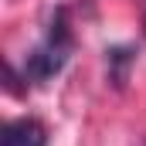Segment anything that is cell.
Returning <instances> with one entry per match:
<instances>
[{"label": "cell", "instance_id": "obj_2", "mask_svg": "<svg viewBox=\"0 0 146 146\" xmlns=\"http://www.w3.org/2000/svg\"><path fill=\"white\" fill-rule=\"evenodd\" d=\"M44 143H48V133L31 115L7 122L3 126V136H0V146H44Z\"/></svg>", "mask_w": 146, "mask_h": 146}, {"label": "cell", "instance_id": "obj_1", "mask_svg": "<svg viewBox=\"0 0 146 146\" xmlns=\"http://www.w3.org/2000/svg\"><path fill=\"white\" fill-rule=\"evenodd\" d=\"M75 37H72V24H68V10L58 7L48 21L44 37L34 44V51L24 58V82H48L61 72L72 58Z\"/></svg>", "mask_w": 146, "mask_h": 146}, {"label": "cell", "instance_id": "obj_4", "mask_svg": "<svg viewBox=\"0 0 146 146\" xmlns=\"http://www.w3.org/2000/svg\"><path fill=\"white\" fill-rule=\"evenodd\" d=\"M143 27H146V17H143Z\"/></svg>", "mask_w": 146, "mask_h": 146}, {"label": "cell", "instance_id": "obj_3", "mask_svg": "<svg viewBox=\"0 0 146 146\" xmlns=\"http://www.w3.org/2000/svg\"><path fill=\"white\" fill-rule=\"evenodd\" d=\"M133 61H136V51H133V48H122V44H119V48H109V51H106V72H109V82L115 88L126 85Z\"/></svg>", "mask_w": 146, "mask_h": 146}]
</instances>
